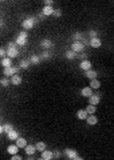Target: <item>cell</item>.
Masks as SVG:
<instances>
[{
  "label": "cell",
  "instance_id": "6da1fadb",
  "mask_svg": "<svg viewBox=\"0 0 114 160\" xmlns=\"http://www.w3.org/2000/svg\"><path fill=\"white\" fill-rule=\"evenodd\" d=\"M7 57H10V59H15L20 55L19 52V48L18 45L15 44V41H10V43H7Z\"/></svg>",
  "mask_w": 114,
  "mask_h": 160
},
{
  "label": "cell",
  "instance_id": "7a4b0ae2",
  "mask_svg": "<svg viewBox=\"0 0 114 160\" xmlns=\"http://www.w3.org/2000/svg\"><path fill=\"white\" fill-rule=\"evenodd\" d=\"M27 39H28V32L20 31L15 39V44L16 45H20V47H24L25 44H27Z\"/></svg>",
  "mask_w": 114,
  "mask_h": 160
},
{
  "label": "cell",
  "instance_id": "3957f363",
  "mask_svg": "<svg viewBox=\"0 0 114 160\" xmlns=\"http://www.w3.org/2000/svg\"><path fill=\"white\" fill-rule=\"evenodd\" d=\"M36 23H38V22H36V17H27V19L23 20L22 27L24 28V31H28V29L34 28Z\"/></svg>",
  "mask_w": 114,
  "mask_h": 160
},
{
  "label": "cell",
  "instance_id": "277c9868",
  "mask_svg": "<svg viewBox=\"0 0 114 160\" xmlns=\"http://www.w3.org/2000/svg\"><path fill=\"white\" fill-rule=\"evenodd\" d=\"M20 71L19 67H15V66H11V67H7V68L3 69V75L4 78H11L13 75H18Z\"/></svg>",
  "mask_w": 114,
  "mask_h": 160
},
{
  "label": "cell",
  "instance_id": "5b68a950",
  "mask_svg": "<svg viewBox=\"0 0 114 160\" xmlns=\"http://www.w3.org/2000/svg\"><path fill=\"white\" fill-rule=\"evenodd\" d=\"M71 51H74L75 53H81L85 51V45L82 41H74L71 43Z\"/></svg>",
  "mask_w": 114,
  "mask_h": 160
},
{
  "label": "cell",
  "instance_id": "8992f818",
  "mask_svg": "<svg viewBox=\"0 0 114 160\" xmlns=\"http://www.w3.org/2000/svg\"><path fill=\"white\" fill-rule=\"evenodd\" d=\"M99 103H101V94H93L91 96L89 97V104L90 106L97 107Z\"/></svg>",
  "mask_w": 114,
  "mask_h": 160
},
{
  "label": "cell",
  "instance_id": "52a82bcc",
  "mask_svg": "<svg viewBox=\"0 0 114 160\" xmlns=\"http://www.w3.org/2000/svg\"><path fill=\"white\" fill-rule=\"evenodd\" d=\"M79 68L82 69V71H89V69H91L93 68V64H91V61H90L89 59H86V60H82L79 63Z\"/></svg>",
  "mask_w": 114,
  "mask_h": 160
},
{
  "label": "cell",
  "instance_id": "ba28073f",
  "mask_svg": "<svg viewBox=\"0 0 114 160\" xmlns=\"http://www.w3.org/2000/svg\"><path fill=\"white\" fill-rule=\"evenodd\" d=\"M64 155H66V157L69 160H73L75 156H78V152L75 150H73V148H66L64 150Z\"/></svg>",
  "mask_w": 114,
  "mask_h": 160
},
{
  "label": "cell",
  "instance_id": "9c48e42d",
  "mask_svg": "<svg viewBox=\"0 0 114 160\" xmlns=\"http://www.w3.org/2000/svg\"><path fill=\"white\" fill-rule=\"evenodd\" d=\"M15 145L19 148V150H20V148H24L25 145H27V139H25V138H22V136H19V138L15 140Z\"/></svg>",
  "mask_w": 114,
  "mask_h": 160
},
{
  "label": "cell",
  "instance_id": "30bf717a",
  "mask_svg": "<svg viewBox=\"0 0 114 160\" xmlns=\"http://www.w3.org/2000/svg\"><path fill=\"white\" fill-rule=\"evenodd\" d=\"M24 152L27 156H34L35 152H36V150H35V145L34 144H27L24 147Z\"/></svg>",
  "mask_w": 114,
  "mask_h": 160
},
{
  "label": "cell",
  "instance_id": "8fae6325",
  "mask_svg": "<svg viewBox=\"0 0 114 160\" xmlns=\"http://www.w3.org/2000/svg\"><path fill=\"white\" fill-rule=\"evenodd\" d=\"M10 82H11V84H12V85H20V84H22V82H23V79H22V76L18 73V75L11 76Z\"/></svg>",
  "mask_w": 114,
  "mask_h": 160
},
{
  "label": "cell",
  "instance_id": "7c38bea8",
  "mask_svg": "<svg viewBox=\"0 0 114 160\" xmlns=\"http://www.w3.org/2000/svg\"><path fill=\"white\" fill-rule=\"evenodd\" d=\"M40 47L45 51H50V48L52 47V41H51L50 39H43V40L40 41Z\"/></svg>",
  "mask_w": 114,
  "mask_h": 160
},
{
  "label": "cell",
  "instance_id": "4fadbf2b",
  "mask_svg": "<svg viewBox=\"0 0 114 160\" xmlns=\"http://www.w3.org/2000/svg\"><path fill=\"white\" fill-rule=\"evenodd\" d=\"M20 136V133H19V131H16V129H12L11 132H8L7 133V139L8 140H11V141H15L16 139Z\"/></svg>",
  "mask_w": 114,
  "mask_h": 160
},
{
  "label": "cell",
  "instance_id": "5bb4252c",
  "mask_svg": "<svg viewBox=\"0 0 114 160\" xmlns=\"http://www.w3.org/2000/svg\"><path fill=\"white\" fill-rule=\"evenodd\" d=\"M89 44H90V47H93V48H99L102 45V41L99 38H93V39H90Z\"/></svg>",
  "mask_w": 114,
  "mask_h": 160
},
{
  "label": "cell",
  "instance_id": "9a60e30c",
  "mask_svg": "<svg viewBox=\"0 0 114 160\" xmlns=\"http://www.w3.org/2000/svg\"><path fill=\"white\" fill-rule=\"evenodd\" d=\"M85 76L87 79H89V80H93V79H97V76H98V72H97V71H95V69H89V71H86L85 72Z\"/></svg>",
  "mask_w": 114,
  "mask_h": 160
},
{
  "label": "cell",
  "instance_id": "2e32d148",
  "mask_svg": "<svg viewBox=\"0 0 114 160\" xmlns=\"http://www.w3.org/2000/svg\"><path fill=\"white\" fill-rule=\"evenodd\" d=\"M86 123H87L89 126H95V124L98 123V117H97V115H89L87 119H86Z\"/></svg>",
  "mask_w": 114,
  "mask_h": 160
},
{
  "label": "cell",
  "instance_id": "e0dca14e",
  "mask_svg": "<svg viewBox=\"0 0 114 160\" xmlns=\"http://www.w3.org/2000/svg\"><path fill=\"white\" fill-rule=\"evenodd\" d=\"M18 152H19V148L16 147L15 144H10L7 147V154H10L11 156H12V155H18Z\"/></svg>",
  "mask_w": 114,
  "mask_h": 160
},
{
  "label": "cell",
  "instance_id": "ac0fdd59",
  "mask_svg": "<svg viewBox=\"0 0 114 160\" xmlns=\"http://www.w3.org/2000/svg\"><path fill=\"white\" fill-rule=\"evenodd\" d=\"M34 145H35V150L38 151V152H43L45 150H47V144H46L45 141H38V143Z\"/></svg>",
  "mask_w": 114,
  "mask_h": 160
},
{
  "label": "cell",
  "instance_id": "d6986e66",
  "mask_svg": "<svg viewBox=\"0 0 114 160\" xmlns=\"http://www.w3.org/2000/svg\"><path fill=\"white\" fill-rule=\"evenodd\" d=\"M40 157L43 160H51L52 159V151H50V150H45L43 152H40Z\"/></svg>",
  "mask_w": 114,
  "mask_h": 160
},
{
  "label": "cell",
  "instance_id": "ffe728a7",
  "mask_svg": "<svg viewBox=\"0 0 114 160\" xmlns=\"http://www.w3.org/2000/svg\"><path fill=\"white\" fill-rule=\"evenodd\" d=\"M89 87L91 88V89H99V87H101V82H99L98 79H93V80H90Z\"/></svg>",
  "mask_w": 114,
  "mask_h": 160
},
{
  "label": "cell",
  "instance_id": "44dd1931",
  "mask_svg": "<svg viewBox=\"0 0 114 160\" xmlns=\"http://www.w3.org/2000/svg\"><path fill=\"white\" fill-rule=\"evenodd\" d=\"M81 95L82 96H85V97H90L93 95V89L87 85V87H85V88H82V91H81Z\"/></svg>",
  "mask_w": 114,
  "mask_h": 160
},
{
  "label": "cell",
  "instance_id": "7402d4cb",
  "mask_svg": "<svg viewBox=\"0 0 114 160\" xmlns=\"http://www.w3.org/2000/svg\"><path fill=\"white\" fill-rule=\"evenodd\" d=\"M52 12H54V8H52V7H43V10H42V15L45 16H51L52 15Z\"/></svg>",
  "mask_w": 114,
  "mask_h": 160
},
{
  "label": "cell",
  "instance_id": "603a6c76",
  "mask_svg": "<svg viewBox=\"0 0 114 160\" xmlns=\"http://www.w3.org/2000/svg\"><path fill=\"white\" fill-rule=\"evenodd\" d=\"M0 64L3 66V68H7V67H11L12 66V59H10V57H3L1 59V61H0Z\"/></svg>",
  "mask_w": 114,
  "mask_h": 160
},
{
  "label": "cell",
  "instance_id": "cb8c5ba5",
  "mask_svg": "<svg viewBox=\"0 0 114 160\" xmlns=\"http://www.w3.org/2000/svg\"><path fill=\"white\" fill-rule=\"evenodd\" d=\"M31 66V63H30V60L28 59H23L22 61H20V64L18 67H19L20 69H28V67Z\"/></svg>",
  "mask_w": 114,
  "mask_h": 160
},
{
  "label": "cell",
  "instance_id": "d4e9b609",
  "mask_svg": "<svg viewBox=\"0 0 114 160\" xmlns=\"http://www.w3.org/2000/svg\"><path fill=\"white\" fill-rule=\"evenodd\" d=\"M87 116H89V115H87V112H86L85 110H79L78 112H76V117H78L79 120H86L87 119Z\"/></svg>",
  "mask_w": 114,
  "mask_h": 160
},
{
  "label": "cell",
  "instance_id": "484cf974",
  "mask_svg": "<svg viewBox=\"0 0 114 160\" xmlns=\"http://www.w3.org/2000/svg\"><path fill=\"white\" fill-rule=\"evenodd\" d=\"M64 57L69 59V60H74V59H76V53L74 52V51L69 50V51H66V53H64Z\"/></svg>",
  "mask_w": 114,
  "mask_h": 160
},
{
  "label": "cell",
  "instance_id": "4316f807",
  "mask_svg": "<svg viewBox=\"0 0 114 160\" xmlns=\"http://www.w3.org/2000/svg\"><path fill=\"white\" fill-rule=\"evenodd\" d=\"M13 128V124L12 123H6V124H3V132H6V133H8V132H11Z\"/></svg>",
  "mask_w": 114,
  "mask_h": 160
},
{
  "label": "cell",
  "instance_id": "83f0119b",
  "mask_svg": "<svg viewBox=\"0 0 114 160\" xmlns=\"http://www.w3.org/2000/svg\"><path fill=\"white\" fill-rule=\"evenodd\" d=\"M85 111L87 112V115H95V111H97V107H94V106H87L85 108Z\"/></svg>",
  "mask_w": 114,
  "mask_h": 160
},
{
  "label": "cell",
  "instance_id": "f1b7e54d",
  "mask_svg": "<svg viewBox=\"0 0 114 160\" xmlns=\"http://www.w3.org/2000/svg\"><path fill=\"white\" fill-rule=\"evenodd\" d=\"M28 60H30V63H31V64H39V61H40V57H39L38 55H32Z\"/></svg>",
  "mask_w": 114,
  "mask_h": 160
},
{
  "label": "cell",
  "instance_id": "f546056e",
  "mask_svg": "<svg viewBox=\"0 0 114 160\" xmlns=\"http://www.w3.org/2000/svg\"><path fill=\"white\" fill-rule=\"evenodd\" d=\"M10 84H11V82H10V79L8 78H1L0 79V85H1V87H8Z\"/></svg>",
  "mask_w": 114,
  "mask_h": 160
},
{
  "label": "cell",
  "instance_id": "4dcf8cb0",
  "mask_svg": "<svg viewBox=\"0 0 114 160\" xmlns=\"http://www.w3.org/2000/svg\"><path fill=\"white\" fill-rule=\"evenodd\" d=\"M40 59H50L51 57V53H50V51H43V52L40 53Z\"/></svg>",
  "mask_w": 114,
  "mask_h": 160
},
{
  "label": "cell",
  "instance_id": "1f68e13d",
  "mask_svg": "<svg viewBox=\"0 0 114 160\" xmlns=\"http://www.w3.org/2000/svg\"><path fill=\"white\" fill-rule=\"evenodd\" d=\"M62 156V152L60 151H58V150H55V151H52V159H55V160H58L59 157Z\"/></svg>",
  "mask_w": 114,
  "mask_h": 160
},
{
  "label": "cell",
  "instance_id": "d6a6232c",
  "mask_svg": "<svg viewBox=\"0 0 114 160\" xmlns=\"http://www.w3.org/2000/svg\"><path fill=\"white\" fill-rule=\"evenodd\" d=\"M74 41H83V35L82 34H74Z\"/></svg>",
  "mask_w": 114,
  "mask_h": 160
},
{
  "label": "cell",
  "instance_id": "836d02e7",
  "mask_svg": "<svg viewBox=\"0 0 114 160\" xmlns=\"http://www.w3.org/2000/svg\"><path fill=\"white\" fill-rule=\"evenodd\" d=\"M76 57H78V59L82 61V60H86V59H87V55H86L85 52H81V53H76Z\"/></svg>",
  "mask_w": 114,
  "mask_h": 160
},
{
  "label": "cell",
  "instance_id": "e575fe53",
  "mask_svg": "<svg viewBox=\"0 0 114 160\" xmlns=\"http://www.w3.org/2000/svg\"><path fill=\"white\" fill-rule=\"evenodd\" d=\"M97 35H98V32H97V31H94V29H91V31L89 32V36H90V39H93V38H98Z\"/></svg>",
  "mask_w": 114,
  "mask_h": 160
},
{
  "label": "cell",
  "instance_id": "d590c367",
  "mask_svg": "<svg viewBox=\"0 0 114 160\" xmlns=\"http://www.w3.org/2000/svg\"><path fill=\"white\" fill-rule=\"evenodd\" d=\"M52 16H55V17H60V16H62V11H60V10H54Z\"/></svg>",
  "mask_w": 114,
  "mask_h": 160
},
{
  "label": "cell",
  "instance_id": "8d00e7d4",
  "mask_svg": "<svg viewBox=\"0 0 114 160\" xmlns=\"http://www.w3.org/2000/svg\"><path fill=\"white\" fill-rule=\"evenodd\" d=\"M7 56V51L4 50V48H0V57L3 59V57H6Z\"/></svg>",
  "mask_w": 114,
  "mask_h": 160
},
{
  "label": "cell",
  "instance_id": "74e56055",
  "mask_svg": "<svg viewBox=\"0 0 114 160\" xmlns=\"http://www.w3.org/2000/svg\"><path fill=\"white\" fill-rule=\"evenodd\" d=\"M11 160H23V157L18 154V155H12V156H11Z\"/></svg>",
  "mask_w": 114,
  "mask_h": 160
},
{
  "label": "cell",
  "instance_id": "f35d334b",
  "mask_svg": "<svg viewBox=\"0 0 114 160\" xmlns=\"http://www.w3.org/2000/svg\"><path fill=\"white\" fill-rule=\"evenodd\" d=\"M45 6H46V7H52V6H54V1H52V0H46V1H45Z\"/></svg>",
  "mask_w": 114,
  "mask_h": 160
},
{
  "label": "cell",
  "instance_id": "ab89813d",
  "mask_svg": "<svg viewBox=\"0 0 114 160\" xmlns=\"http://www.w3.org/2000/svg\"><path fill=\"white\" fill-rule=\"evenodd\" d=\"M73 160H83V157H82V156H79V155H78V156H75V157H74Z\"/></svg>",
  "mask_w": 114,
  "mask_h": 160
},
{
  "label": "cell",
  "instance_id": "60d3db41",
  "mask_svg": "<svg viewBox=\"0 0 114 160\" xmlns=\"http://www.w3.org/2000/svg\"><path fill=\"white\" fill-rule=\"evenodd\" d=\"M1 133H3V126L0 124V135H1Z\"/></svg>",
  "mask_w": 114,
  "mask_h": 160
},
{
  "label": "cell",
  "instance_id": "b9f144b4",
  "mask_svg": "<svg viewBox=\"0 0 114 160\" xmlns=\"http://www.w3.org/2000/svg\"><path fill=\"white\" fill-rule=\"evenodd\" d=\"M28 160H36V159H35V157H32V156H30V159Z\"/></svg>",
  "mask_w": 114,
  "mask_h": 160
},
{
  "label": "cell",
  "instance_id": "7bdbcfd3",
  "mask_svg": "<svg viewBox=\"0 0 114 160\" xmlns=\"http://www.w3.org/2000/svg\"><path fill=\"white\" fill-rule=\"evenodd\" d=\"M36 160H43V159H42V157H39V159H36Z\"/></svg>",
  "mask_w": 114,
  "mask_h": 160
},
{
  "label": "cell",
  "instance_id": "ee69618b",
  "mask_svg": "<svg viewBox=\"0 0 114 160\" xmlns=\"http://www.w3.org/2000/svg\"><path fill=\"white\" fill-rule=\"evenodd\" d=\"M51 160H55V159H51Z\"/></svg>",
  "mask_w": 114,
  "mask_h": 160
}]
</instances>
